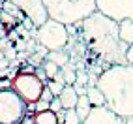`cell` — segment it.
<instances>
[{
  "label": "cell",
  "instance_id": "1",
  "mask_svg": "<svg viewBox=\"0 0 133 124\" xmlns=\"http://www.w3.org/2000/svg\"><path fill=\"white\" fill-rule=\"evenodd\" d=\"M81 28V38L86 47L96 53L97 58L112 64H126L128 45L118 36V23L105 17L99 11H94L90 17L77 24Z\"/></svg>",
  "mask_w": 133,
  "mask_h": 124
},
{
  "label": "cell",
  "instance_id": "2",
  "mask_svg": "<svg viewBox=\"0 0 133 124\" xmlns=\"http://www.w3.org/2000/svg\"><path fill=\"white\" fill-rule=\"evenodd\" d=\"M97 88L103 92L105 107L122 119L133 117V66L112 64L97 75Z\"/></svg>",
  "mask_w": 133,
  "mask_h": 124
},
{
  "label": "cell",
  "instance_id": "3",
  "mask_svg": "<svg viewBox=\"0 0 133 124\" xmlns=\"http://www.w3.org/2000/svg\"><path fill=\"white\" fill-rule=\"evenodd\" d=\"M49 19L62 24H79L96 11L94 0H43Z\"/></svg>",
  "mask_w": 133,
  "mask_h": 124
},
{
  "label": "cell",
  "instance_id": "4",
  "mask_svg": "<svg viewBox=\"0 0 133 124\" xmlns=\"http://www.w3.org/2000/svg\"><path fill=\"white\" fill-rule=\"evenodd\" d=\"M34 38L47 51H58V49H64L69 43V32L66 24L47 19L41 26H38L34 30Z\"/></svg>",
  "mask_w": 133,
  "mask_h": 124
},
{
  "label": "cell",
  "instance_id": "5",
  "mask_svg": "<svg viewBox=\"0 0 133 124\" xmlns=\"http://www.w3.org/2000/svg\"><path fill=\"white\" fill-rule=\"evenodd\" d=\"M26 117V102L13 88L0 90V124H19Z\"/></svg>",
  "mask_w": 133,
  "mask_h": 124
},
{
  "label": "cell",
  "instance_id": "6",
  "mask_svg": "<svg viewBox=\"0 0 133 124\" xmlns=\"http://www.w3.org/2000/svg\"><path fill=\"white\" fill-rule=\"evenodd\" d=\"M45 83L36 75V73H17L11 81V88L21 96V98L26 102V103H34L39 100L41 96V90Z\"/></svg>",
  "mask_w": 133,
  "mask_h": 124
},
{
  "label": "cell",
  "instance_id": "7",
  "mask_svg": "<svg viewBox=\"0 0 133 124\" xmlns=\"http://www.w3.org/2000/svg\"><path fill=\"white\" fill-rule=\"evenodd\" d=\"M94 2L96 11L103 13L112 21H133V0H94Z\"/></svg>",
  "mask_w": 133,
  "mask_h": 124
},
{
  "label": "cell",
  "instance_id": "8",
  "mask_svg": "<svg viewBox=\"0 0 133 124\" xmlns=\"http://www.w3.org/2000/svg\"><path fill=\"white\" fill-rule=\"evenodd\" d=\"M10 2L15 8H19V10L24 13L26 19L32 21V24L36 26V28L41 26L49 19L47 10H45V6H43V0H10Z\"/></svg>",
  "mask_w": 133,
  "mask_h": 124
},
{
  "label": "cell",
  "instance_id": "9",
  "mask_svg": "<svg viewBox=\"0 0 133 124\" xmlns=\"http://www.w3.org/2000/svg\"><path fill=\"white\" fill-rule=\"evenodd\" d=\"M81 124H124V119L103 105V107H92V111Z\"/></svg>",
  "mask_w": 133,
  "mask_h": 124
},
{
  "label": "cell",
  "instance_id": "10",
  "mask_svg": "<svg viewBox=\"0 0 133 124\" xmlns=\"http://www.w3.org/2000/svg\"><path fill=\"white\" fill-rule=\"evenodd\" d=\"M58 100L62 103V109H73L75 103H77V100H79V94L75 92L73 85H64L62 92L58 94Z\"/></svg>",
  "mask_w": 133,
  "mask_h": 124
},
{
  "label": "cell",
  "instance_id": "11",
  "mask_svg": "<svg viewBox=\"0 0 133 124\" xmlns=\"http://www.w3.org/2000/svg\"><path fill=\"white\" fill-rule=\"evenodd\" d=\"M118 36L126 45H133V21L118 23Z\"/></svg>",
  "mask_w": 133,
  "mask_h": 124
},
{
  "label": "cell",
  "instance_id": "12",
  "mask_svg": "<svg viewBox=\"0 0 133 124\" xmlns=\"http://www.w3.org/2000/svg\"><path fill=\"white\" fill-rule=\"evenodd\" d=\"M86 98H88V102H90L92 107H103V105H105L103 92L99 90V88H97V85L86 88Z\"/></svg>",
  "mask_w": 133,
  "mask_h": 124
},
{
  "label": "cell",
  "instance_id": "13",
  "mask_svg": "<svg viewBox=\"0 0 133 124\" xmlns=\"http://www.w3.org/2000/svg\"><path fill=\"white\" fill-rule=\"evenodd\" d=\"M45 58L51 60V62H55L58 68H62V66H66L68 62H69V53L64 47V49H58V51H49Z\"/></svg>",
  "mask_w": 133,
  "mask_h": 124
},
{
  "label": "cell",
  "instance_id": "14",
  "mask_svg": "<svg viewBox=\"0 0 133 124\" xmlns=\"http://www.w3.org/2000/svg\"><path fill=\"white\" fill-rule=\"evenodd\" d=\"M73 109H75V113L79 115V119H81V120H84V119L88 117V113L92 111V105H90V102H88L86 94L79 96V100H77V103H75Z\"/></svg>",
  "mask_w": 133,
  "mask_h": 124
},
{
  "label": "cell",
  "instance_id": "15",
  "mask_svg": "<svg viewBox=\"0 0 133 124\" xmlns=\"http://www.w3.org/2000/svg\"><path fill=\"white\" fill-rule=\"evenodd\" d=\"M56 113H52L51 109L41 111V113H34V124H56Z\"/></svg>",
  "mask_w": 133,
  "mask_h": 124
},
{
  "label": "cell",
  "instance_id": "16",
  "mask_svg": "<svg viewBox=\"0 0 133 124\" xmlns=\"http://www.w3.org/2000/svg\"><path fill=\"white\" fill-rule=\"evenodd\" d=\"M60 73H62V77H64L66 85H73V83H75V77H77V70H75V68L71 66V64H69V62H68L66 66H62V68H60Z\"/></svg>",
  "mask_w": 133,
  "mask_h": 124
},
{
  "label": "cell",
  "instance_id": "17",
  "mask_svg": "<svg viewBox=\"0 0 133 124\" xmlns=\"http://www.w3.org/2000/svg\"><path fill=\"white\" fill-rule=\"evenodd\" d=\"M43 72H45V75H47V79H52L58 72H60V68L55 64V62H51V60H43Z\"/></svg>",
  "mask_w": 133,
  "mask_h": 124
},
{
  "label": "cell",
  "instance_id": "18",
  "mask_svg": "<svg viewBox=\"0 0 133 124\" xmlns=\"http://www.w3.org/2000/svg\"><path fill=\"white\" fill-rule=\"evenodd\" d=\"M83 120L79 119L75 109H64V124H81Z\"/></svg>",
  "mask_w": 133,
  "mask_h": 124
},
{
  "label": "cell",
  "instance_id": "19",
  "mask_svg": "<svg viewBox=\"0 0 133 124\" xmlns=\"http://www.w3.org/2000/svg\"><path fill=\"white\" fill-rule=\"evenodd\" d=\"M45 86H47L49 90L52 92V96L56 98V96L62 92V88H64V83H60V81H55V79H47V81H45Z\"/></svg>",
  "mask_w": 133,
  "mask_h": 124
},
{
  "label": "cell",
  "instance_id": "20",
  "mask_svg": "<svg viewBox=\"0 0 133 124\" xmlns=\"http://www.w3.org/2000/svg\"><path fill=\"white\" fill-rule=\"evenodd\" d=\"M73 85H81V86H88V73L77 70V77H75V83Z\"/></svg>",
  "mask_w": 133,
  "mask_h": 124
},
{
  "label": "cell",
  "instance_id": "21",
  "mask_svg": "<svg viewBox=\"0 0 133 124\" xmlns=\"http://www.w3.org/2000/svg\"><path fill=\"white\" fill-rule=\"evenodd\" d=\"M49 109H51L52 113H58V111H62V103H60V100H58V96L51 100V103H49Z\"/></svg>",
  "mask_w": 133,
  "mask_h": 124
},
{
  "label": "cell",
  "instance_id": "22",
  "mask_svg": "<svg viewBox=\"0 0 133 124\" xmlns=\"http://www.w3.org/2000/svg\"><path fill=\"white\" fill-rule=\"evenodd\" d=\"M55 96H52V92L49 90L47 86H43V90H41V96H39V100H43V102H51Z\"/></svg>",
  "mask_w": 133,
  "mask_h": 124
},
{
  "label": "cell",
  "instance_id": "23",
  "mask_svg": "<svg viewBox=\"0 0 133 124\" xmlns=\"http://www.w3.org/2000/svg\"><path fill=\"white\" fill-rule=\"evenodd\" d=\"M126 64H131V66H133V45H128V51H126Z\"/></svg>",
  "mask_w": 133,
  "mask_h": 124
},
{
  "label": "cell",
  "instance_id": "24",
  "mask_svg": "<svg viewBox=\"0 0 133 124\" xmlns=\"http://www.w3.org/2000/svg\"><path fill=\"white\" fill-rule=\"evenodd\" d=\"M73 88H75V92H77L79 96H83V94H86V88H88V86H81V85H73Z\"/></svg>",
  "mask_w": 133,
  "mask_h": 124
},
{
  "label": "cell",
  "instance_id": "25",
  "mask_svg": "<svg viewBox=\"0 0 133 124\" xmlns=\"http://www.w3.org/2000/svg\"><path fill=\"white\" fill-rule=\"evenodd\" d=\"M19 124H34V117H28V113H26V117H24Z\"/></svg>",
  "mask_w": 133,
  "mask_h": 124
},
{
  "label": "cell",
  "instance_id": "26",
  "mask_svg": "<svg viewBox=\"0 0 133 124\" xmlns=\"http://www.w3.org/2000/svg\"><path fill=\"white\" fill-rule=\"evenodd\" d=\"M124 124H133V117H129V119H124Z\"/></svg>",
  "mask_w": 133,
  "mask_h": 124
},
{
  "label": "cell",
  "instance_id": "27",
  "mask_svg": "<svg viewBox=\"0 0 133 124\" xmlns=\"http://www.w3.org/2000/svg\"><path fill=\"white\" fill-rule=\"evenodd\" d=\"M56 124H64V122H56Z\"/></svg>",
  "mask_w": 133,
  "mask_h": 124
}]
</instances>
